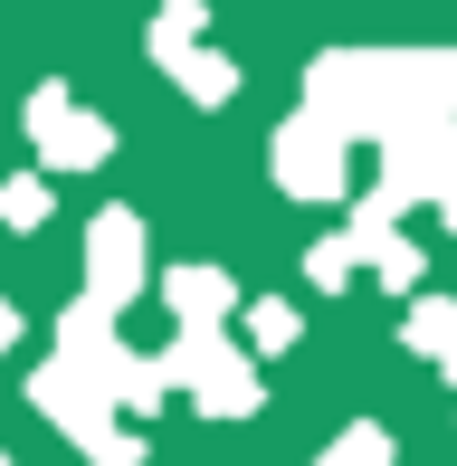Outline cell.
<instances>
[{"label": "cell", "instance_id": "6da1fadb", "mask_svg": "<svg viewBox=\"0 0 457 466\" xmlns=\"http://www.w3.org/2000/svg\"><path fill=\"white\" fill-rule=\"evenodd\" d=\"M29 400H38V410H48V429H67V438H76V448H86L96 466H143V438H124L115 419H106L115 400L96 390L86 371H67V362H48V371L29 380Z\"/></svg>", "mask_w": 457, "mask_h": 466}, {"label": "cell", "instance_id": "7a4b0ae2", "mask_svg": "<svg viewBox=\"0 0 457 466\" xmlns=\"http://www.w3.org/2000/svg\"><path fill=\"white\" fill-rule=\"evenodd\" d=\"M153 371H162V390H172V380H181V390H200V410H210V419H248V410H258V371H248L210 324H181V343L162 352Z\"/></svg>", "mask_w": 457, "mask_h": 466}, {"label": "cell", "instance_id": "3957f363", "mask_svg": "<svg viewBox=\"0 0 457 466\" xmlns=\"http://www.w3.org/2000/svg\"><path fill=\"white\" fill-rule=\"evenodd\" d=\"M134 286H143V267H134V219L115 209V219L96 228V305H124Z\"/></svg>", "mask_w": 457, "mask_h": 466}, {"label": "cell", "instance_id": "277c9868", "mask_svg": "<svg viewBox=\"0 0 457 466\" xmlns=\"http://www.w3.org/2000/svg\"><path fill=\"white\" fill-rule=\"evenodd\" d=\"M172 305H181V324H219V314H228V277H219V267H181Z\"/></svg>", "mask_w": 457, "mask_h": 466}, {"label": "cell", "instance_id": "5b68a950", "mask_svg": "<svg viewBox=\"0 0 457 466\" xmlns=\"http://www.w3.org/2000/svg\"><path fill=\"white\" fill-rule=\"evenodd\" d=\"M410 343H420L429 362L457 380V305H420V314H410Z\"/></svg>", "mask_w": 457, "mask_h": 466}, {"label": "cell", "instance_id": "8992f818", "mask_svg": "<svg viewBox=\"0 0 457 466\" xmlns=\"http://www.w3.org/2000/svg\"><path fill=\"white\" fill-rule=\"evenodd\" d=\"M315 466H401V448H391L381 429H343V438H334V448H324Z\"/></svg>", "mask_w": 457, "mask_h": 466}, {"label": "cell", "instance_id": "52a82bcc", "mask_svg": "<svg viewBox=\"0 0 457 466\" xmlns=\"http://www.w3.org/2000/svg\"><path fill=\"white\" fill-rule=\"evenodd\" d=\"M0 209H10V228H38V219H48V190L19 181V190H0Z\"/></svg>", "mask_w": 457, "mask_h": 466}, {"label": "cell", "instance_id": "ba28073f", "mask_svg": "<svg viewBox=\"0 0 457 466\" xmlns=\"http://www.w3.org/2000/svg\"><path fill=\"white\" fill-rule=\"evenodd\" d=\"M286 343H296V314H286V305H258V352H286Z\"/></svg>", "mask_w": 457, "mask_h": 466}, {"label": "cell", "instance_id": "9c48e42d", "mask_svg": "<svg viewBox=\"0 0 457 466\" xmlns=\"http://www.w3.org/2000/svg\"><path fill=\"white\" fill-rule=\"evenodd\" d=\"M10 333H19V314H10V305H0V352H10Z\"/></svg>", "mask_w": 457, "mask_h": 466}, {"label": "cell", "instance_id": "30bf717a", "mask_svg": "<svg viewBox=\"0 0 457 466\" xmlns=\"http://www.w3.org/2000/svg\"><path fill=\"white\" fill-rule=\"evenodd\" d=\"M0 466H10V457H0Z\"/></svg>", "mask_w": 457, "mask_h": 466}]
</instances>
